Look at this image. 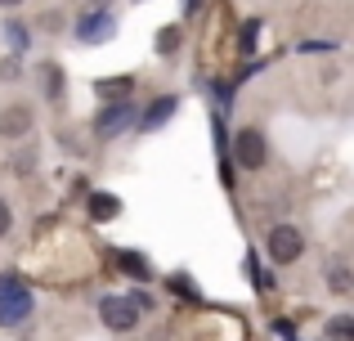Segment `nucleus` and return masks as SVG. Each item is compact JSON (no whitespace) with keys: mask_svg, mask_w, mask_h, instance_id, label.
Returning a JSON list of instances; mask_svg holds the SVG:
<instances>
[{"mask_svg":"<svg viewBox=\"0 0 354 341\" xmlns=\"http://www.w3.org/2000/svg\"><path fill=\"white\" fill-rule=\"evenodd\" d=\"M189 9H198V0H189Z\"/></svg>","mask_w":354,"mask_h":341,"instance_id":"obj_20","label":"nucleus"},{"mask_svg":"<svg viewBox=\"0 0 354 341\" xmlns=\"http://www.w3.org/2000/svg\"><path fill=\"white\" fill-rule=\"evenodd\" d=\"M18 5H23V0H0V9H18Z\"/></svg>","mask_w":354,"mask_h":341,"instance_id":"obj_19","label":"nucleus"},{"mask_svg":"<svg viewBox=\"0 0 354 341\" xmlns=\"http://www.w3.org/2000/svg\"><path fill=\"white\" fill-rule=\"evenodd\" d=\"M323 333H328V341H354V315H332Z\"/></svg>","mask_w":354,"mask_h":341,"instance_id":"obj_12","label":"nucleus"},{"mask_svg":"<svg viewBox=\"0 0 354 341\" xmlns=\"http://www.w3.org/2000/svg\"><path fill=\"white\" fill-rule=\"evenodd\" d=\"M234 162H238V171H247V175H260L269 167V135H265L260 122H247V126L234 131Z\"/></svg>","mask_w":354,"mask_h":341,"instance_id":"obj_2","label":"nucleus"},{"mask_svg":"<svg viewBox=\"0 0 354 341\" xmlns=\"http://www.w3.org/2000/svg\"><path fill=\"white\" fill-rule=\"evenodd\" d=\"M9 234H14V202L0 198V238H9Z\"/></svg>","mask_w":354,"mask_h":341,"instance_id":"obj_15","label":"nucleus"},{"mask_svg":"<svg viewBox=\"0 0 354 341\" xmlns=\"http://www.w3.org/2000/svg\"><path fill=\"white\" fill-rule=\"evenodd\" d=\"M95 5H99V0H95Z\"/></svg>","mask_w":354,"mask_h":341,"instance_id":"obj_21","label":"nucleus"},{"mask_svg":"<svg viewBox=\"0 0 354 341\" xmlns=\"http://www.w3.org/2000/svg\"><path fill=\"white\" fill-rule=\"evenodd\" d=\"M130 122H135V104H130V99H113V104L99 108V117H95V135H99V140H113V135H121Z\"/></svg>","mask_w":354,"mask_h":341,"instance_id":"obj_7","label":"nucleus"},{"mask_svg":"<svg viewBox=\"0 0 354 341\" xmlns=\"http://www.w3.org/2000/svg\"><path fill=\"white\" fill-rule=\"evenodd\" d=\"M180 41H184V27H171V32L157 36V50H162V54H175V50H180Z\"/></svg>","mask_w":354,"mask_h":341,"instance_id":"obj_13","label":"nucleus"},{"mask_svg":"<svg viewBox=\"0 0 354 341\" xmlns=\"http://www.w3.org/2000/svg\"><path fill=\"white\" fill-rule=\"evenodd\" d=\"M175 108H180V95H157L153 104L144 108V113H139V131H157V126H166L175 117Z\"/></svg>","mask_w":354,"mask_h":341,"instance_id":"obj_9","label":"nucleus"},{"mask_svg":"<svg viewBox=\"0 0 354 341\" xmlns=\"http://www.w3.org/2000/svg\"><path fill=\"white\" fill-rule=\"evenodd\" d=\"M45 81H50V104H63V77L54 63H45Z\"/></svg>","mask_w":354,"mask_h":341,"instance_id":"obj_14","label":"nucleus"},{"mask_svg":"<svg viewBox=\"0 0 354 341\" xmlns=\"http://www.w3.org/2000/svg\"><path fill=\"white\" fill-rule=\"evenodd\" d=\"M18 72H23V68H18V59H0V81H14Z\"/></svg>","mask_w":354,"mask_h":341,"instance_id":"obj_17","label":"nucleus"},{"mask_svg":"<svg viewBox=\"0 0 354 341\" xmlns=\"http://www.w3.org/2000/svg\"><path fill=\"white\" fill-rule=\"evenodd\" d=\"M32 131H36V108L27 104V99H9V104L0 108V140L18 144V140H27Z\"/></svg>","mask_w":354,"mask_h":341,"instance_id":"obj_4","label":"nucleus"},{"mask_svg":"<svg viewBox=\"0 0 354 341\" xmlns=\"http://www.w3.org/2000/svg\"><path fill=\"white\" fill-rule=\"evenodd\" d=\"M113 265H117V270H126L130 279H153V265H148L144 256H135V252H117Z\"/></svg>","mask_w":354,"mask_h":341,"instance_id":"obj_11","label":"nucleus"},{"mask_svg":"<svg viewBox=\"0 0 354 341\" xmlns=\"http://www.w3.org/2000/svg\"><path fill=\"white\" fill-rule=\"evenodd\" d=\"M14 167H18L14 175H32V167H36V153H23V158H18Z\"/></svg>","mask_w":354,"mask_h":341,"instance_id":"obj_18","label":"nucleus"},{"mask_svg":"<svg viewBox=\"0 0 354 341\" xmlns=\"http://www.w3.org/2000/svg\"><path fill=\"white\" fill-rule=\"evenodd\" d=\"M305 252H310V238H305L301 225H292V220H278V225L265 229V256H269V265H278V270H292V265L305 261Z\"/></svg>","mask_w":354,"mask_h":341,"instance_id":"obj_1","label":"nucleus"},{"mask_svg":"<svg viewBox=\"0 0 354 341\" xmlns=\"http://www.w3.org/2000/svg\"><path fill=\"white\" fill-rule=\"evenodd\" d=\"M323 288H328V297L337 301H354V261L350 256H328L323 261Z\"/></svg>","mask_w":354,"mask_h":341,"instance_id":"obj_6","label":"nucleus"},{"mask_svg":"<svg viewBox=\"0 0 354 341\" xmlns=\"http://www.w3.org/2000/svg\"><path fill=\"white\" fill-rule=\"evenodd\" d=\"M260 41V23H247V32H242V50H256Z\"/></svg>","mask_w":354,"mask_h":341,"instance_id":"obj_16","label":"nucleus"},{"mask_svg":"<svg viewBox=\"0 0 354 341\" xmlns=\"http://www.w3.org/2000/svg\"><path fill=\"white\" fill-rule=\"evenodd\" d=\"M139 315H144V310L135 306V297H104L99 301V319H104V328H113V333H135Z\"/></svg>","mask_w":354,"mask_h":341,"instance_id":"obj_5","label":"nucleus"},{"mask_svg":"<svg viewBox=\"0 0 354 341\" xmlns=\"http://www.w3.org/2000/svg\"><path fill=\"white\" fill-rule=\"evenodd\" d=\"M113 32H117V18L108 14V9H90V14L77 18V41L81 45H99V41H108Z\"/></svg>","mask_w":354,"mask_h":341,"instance_id":"obj_8","label":"nucleus"},{"mask_svg":"<svg viewBox=\"0 0 354 341\" xmlns=\"http://www.w3.org/2000/svg\"><path fill=\"white\" fill-rule=\"evenodd\" d=\"M86 207H90V220H99V225L121 216V198H117V193H90Z\"/></svg>","mask_w":354,"mask_h":341,"instance_id":"obj_10","label":"nucleus"},{"mask_svg":"<svg viewBox=\"0 0 354 341\" xmlns=\"http://www.w3.org/2000/svg\"><path fill=\"white\" fill-rule=\"evenodd\" d=\"M36 315V297L18 274H0V324L5 328H18Z\"/></svg>","mask_w":354,"mask_h":341,"instance_id":"obj_3","label":"nucleus"}]
</instances>
